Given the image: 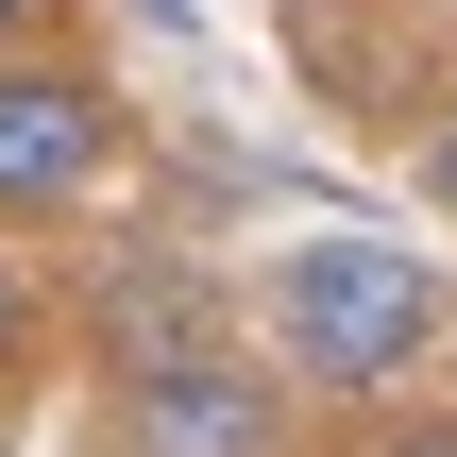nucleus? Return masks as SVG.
<instances>
[{
	"label": "nucleus",
	"instance_id": "1",
	"mask_svg": "<svg viewBox=\"0 0 457 457\" xmlns=\"http://www.w3.org/2000/svg\"><path fill=\"white\" fill-rule=\"evenodd\" d=\"M457 322V271L424 237H390V220H305V237H271V271H254V356L288 373V390H390V373H424Z\"/></svg>",
	"mask_w": 457,
	"mask_h": 457
},
{
	"label": "nucleus",
	"instance_id": "2",
	"mask_svg": "<svg viewBox=\"0 0 457 457\" xmlns=\"http://www.w3.org/2000/svg\"><path fill=\"white\" fill-rule=\"evenodd\" d=\"M119 187V85L85 51H0V237L85 220Z\"/></svg>",
	"mask_w": 457,
	"mask_h": 457
},
{
	"label": "nucleus",
	"instance_id": "3",
	"mask_svg": "<svg viewBox=\"0 0 457 457\" xmlns=\"http://www.w3.org/2000/svg\"><path fill=\"white\" fill-rule=\"evenodd\" d=\"M119 457H288V373L237 339L153 356V373H119Z\"/></svg>",
	"mask_w": 457,
	"mask_h": 457
},
{
	"label": "nucleus",
	"instance_id": "4",
	"mask_svg": "<svg viewBox=\"0 0 457 457\" xmlns=\"http://www.w3.org/2000/svg\"><path fill=\"white\" fill-rule=\"evenodd\" d=\"M34 356H51V288L0 254V390H34Z\"/></svg>",
	"mask_w": 457,
	"mask_h": 457
},
{
	"label": "nucleus",
	"instance_id": "5",
	"mask_svg": "<svg viewBox=\"0 0 457 457\" xmlns=\"http://www.w3.org/2000/svg\"><path fill=\"white\" fill-rule=\"evenodd\" d=\"M373 457H457V407H424V424H390Z\"/></svg>",
	"mask_w": 457,
	"mask_h": 457
},
{
	"label": "nucleus",
	"instance_id": "6",
	"mask_svg": "<svg viewBox=\"0 0 457 457\" xmlns=\"http://www.w3.org/2000/svg\"><path fill=\"white\" fill-rule=\"evenodd\" d=\"M424 187H441V204H457V102H441V119H424Z\"/></svg>",
	"mask_w": 457,
	"mask_h": 457
},
{
	"label": "nucleus",
	"instance_id": "7",
	"mask_svg": "<svg viewBox=\"0 0 457 457\" xmlns=\"http://www.w3.org/2000/svg\"><path fill=\"white\" fill-rule=\"evenodd\" d=\"M34 34H51V0H0V51H34Z\"/></svg>",
	"mask_w": 457,
	"mask_h": 457
},
{
	"label": "nucleus",
	"instance_id": "8",
	"mask_svg": "<svg viewBox=\"0 0 457 457\" xmlns=\"http://www.w3.org/2000/svg\"><path fill=\"white\" fill-rule=\"evenodd\" d=\"M0 457H17V441H0Z\"/></svg>",
	"mask_w": 457,
	"mask_h": 457
}]
</instances>
